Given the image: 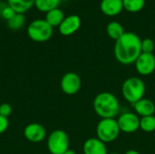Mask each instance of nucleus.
<instances>
[{
  "label": "nucleus",
  "instance_id": "obj_1",
  "mask_svg": "<svg viewBox=\"0 0 155 154\" xmlns=\"http://www.w3.org/2000/svg\"><path fill=\"white\" fill-rule=\"evenodd\" d=\"M142 40L138 34L133 32H125L114 44L115 59L122 64H134L142 54Z\"/></svg>",
  "mask_w": 155,
  "mask_h": 154
},
{
  "label": "nucleus",
  "instance_id": "obj_2",
  "mask_svg": "<svg viewBox=\"0 0 155 154\" xmlns=\"http://www.w3.org/2000/svg\"><path fill=\"white\" fill-rule=\"evenodd\" d=\"M94 110L101 119L115 118L120 111V103L117 97L109 92L98 93L94 100Z\"/></svg>",
  "mask_w": 155,
  "mask_h": 154
},
{
  "label": "nucleus",
  "instance_id": "obj_3",
  "mask_svg": "<svg viewBox=\"0 0 155 154\" xmlns=\"http://www.w3.org/2000/svg\"><path fill=\"white\" fill-rule=\"evenodd\" d=\"M145 93L144 82L136 76L127 78L122 85V94L130 103L134 104L143 98Z\"/></svg>",
  "mask_w": 155,
  "mask_h": 154
},
{
  "label": "nucleus",
  "instance_id": "obj_4",
  "mask_svg": "<svg viewBox=\"0 0 155 154\" xmlns=\"http://www.w3.org/2000/svg\"><path fill=\"white\" fill-rule=\"evenodd\" d=\"M120 128L115 118L101 119L96 126L97 138L104 143L114 142L120 135Z\"/></svg>",
  "mask_w": 155,
  "mask_h": 154
},
{
  "label": "nucleus",
  "instance_id": "obj_5",
  "mask_svg": "<svg viewBox=\"0 0 155 154\" xmlns=\"http://www.w3.org/2000/svg\"><path fill=\"white\" fill-rule=\"evenodd\" d=\"M54 34V27L51 26L45 19H35L32 21L27 27V35L37 43L48 41Z\"/></svg>",
  "mask_w": 155,
  "mask_h": 154
},
{
  "label": "nucleus",
  "instance_id": "obj_6",
  "mask_svg": "<svg viewBox=\"0 0 155 154\" xmlns=\"http://www.w3.org/2000/svg\"><path fill=\"white\" fill-rule=\"evenodd\" d=\"M69 137L63 130L53 131L47 138V149L51 154H64L69 149Z\"/></svg>",
  "mask_w": 155,
  "mask_h": 154
},
{
  "label": "nucleus",
  "instance_id": "obj_7",
  "mask_svg": "<svg viewBox=\"0 0 155 154\" xmlns=\"http://www.w3.org/2000/svg\"><path fill=\"white\" fill-rule=\"evenodd\" d=\"M117 123L120 131L124 133H134L140 129V117L134 113H124L121 114Z\"/></svg>",
  "mask_w": 155,
  "mask_h": 154
},
{
  "label": "nucleus",
  "instance_id": "obj_8",
  "mask_svg": "<svg viewBox=\"0 0 155 154\" xmlns=\"http://www.w3.org/2000/svg\"><path fill=\"white\" fill-rule=\"evenodd\" d=\"M81 78L80 76L74 72L66 73L61 79L60 86L62 91L67 95H74L81 88Z\"/></svg>",
  "mask_w": 155,
  "mask_h": 154
},
{
  "label": "nucleus",
  "instance_id": "obj_9",
  "mask_svg": "<svg viewBox=\"0 0 155 154\" xmlns=\"http://www.w3.org/2000/svg\"><path fill=\"white\" fill-rule=\"evenodd\" d=\"M134 65L141 75H150L155 71V55L153 54L142 53L136 59Z\"/></svg>",
  "mask_w": 155,
  "mask_h": 154
},
{
  "label": "nucleus",
  "instance_id": "obj_10",
  "mask_svg": "<svg viewBox=\"0 0 155 154\" xmlns=\"http://www.w3.org/2000/svg\"><path fill=\"white\" fill-rule=\"evenodd\" d=\"M81 26V18L77 15H71L63 20L58 26L60 34L64 36H69L76 33Z\"/></svg>",
  "mask_w": 155,
  "mask_h": 154
},
{
  "label": "nucleus",
  "instance_id": "obj_11",
  "mask_svg": "<svg viewBox=\"0 0 155 154\" xmlns=\"http://www.w3.org/2000/svg\"><path fill=\"white\" fill-rule=\"evenodd\" d=\"M25 138L31 143H40L46 136L45 128L37 123H33L25 126L24 130Z\"/></svg>",
  "mask_w": 155,
  "mask_h": 154
},
{
  "label": "nucleus",
  "instance_id": "obj_12",
  "mask_svg": "<svg viewBox=\"0 0 155 154\" xmlns=\"http://www.w3.org/2000/svg\"><path fill=\"white\" fill-rule=\"evenodd\" d=\"M84 154H107V148L105 143L98 138L87 139L83 146Z\"/></svg>",
  "mask_w": 155,
  "mask_h": 154
},
{
  "label": "nucleus",
  "instance_id": "obj_13",
  "mask_svg": "<svg viewBox=\"0 0 155 154\" xmlns=\"http://www.w3.org/2000/svg\"><path fill=\"white\" fill-rule=\"evenodd\" d=\"M100 9L102 13L107 16H115L124 9L123 0H102Z\"/></svg>",
  "mask_w": 155,
  "mask_h": 154
},
{
  "label": "nucleus",
  "instance_id": "obj_14",
  "mask_svg": "<svg viewBox=\"0 0 155 154\" xmlns=\"http://www.w3.org/2000/svg\"><path fill=\"white\" fill-rule=\"evenodd\" d=\"M133 106H134L137 115H139L141 117L153 115V113H155L154 103L150 99L143 98L140 101H138L137 103H135L134 104H133Z\"/></svg>",
  "mask_w": 155,
  "mask_h": 154
},
{
  "label": "nucleus",
  "instance_id": "obj_15",
  "mask_svg": "<svg viewBox=\"0 0 155 154\" xmlns=\"http://www.w3.org/2000/svg\"><path fill=\"white\" fill-rule=\"evenodd\" d=\"M35 0H7V5L16 13L25 14L35 5Z\"/></svg>",
  "mask_w": 155,
  "mask_h": 154
},
{
  "label": "nucleus",
  "instance_id": "obj_16",
  "mask_svg": "<svg viewBox=\"0 0 155 154\" xmlns=\"http://www.w3.org/2000/svg\"><path fill=\"white\" fill-rule=\"evenodd\" d=\"M64 19V12L59 8H54L45 14V21L53 27L59 26Z\"/></svg>",
  "mask_w": 155,
  "mask_h": 154
},
{
  "label": "nucleus",
  "instance_id": "obj_17",
  "mask_svg": "<svg viewBox=\"0 0 155 154\" xmlns=\"http://www.w3.org/2000/svg\"><path fill=\"white\" fill-rule=\"evenodd\" d=\"M106 33L111 39L116 41L125 33V31L124 26L119 22L112 21L106 26Z\"/></svg>",
  "mask_w": 155,
  "mask_h": 154
},
{
  "label": "nucleus",
  "instance_id": "obj_18",
  "mask_svg": "<svg viewBox=\"0 0 155 154\" xmlns=\"http://www.w3.org/2000/svg\"><path fill=\"white\" fill-rule=\"evenodd\" d=\"M61 0H35V5L39 11L47 13L54 8H57Z\"/></svg>",
  "mask_w": 155,
  "mask_h": 154
},
{
  "label": "nucleus",
  "instance_id": "obj_19",
  "mask_svg": "<svg viewBox=\"0 0 155 154\" xmlns=\"http://www.w3.org/2000/svg\"><path fill=\"white\" fill-rule=\"evenodd\" d=\"M124 9L130 13L140 12L145 5V0H123Z\"/></svg>",
  "mask_w": 155,
  "mask_h": 154
},
{
  "label": "nucleus",
  "instance_id": "obj_20",
  "mask_svg": "<svg viewBox=\"0 0 155 154\" xmlns=\"http://www.w3.org/2000/svg\"><path fill=\"white\" fill-rule=\"evenodd\" d=\"M140 129L145 133H153L155 131V116H144L140 118Z\"/></svg>",
  "mask_w": 155,
  "mask_h": 154
},
{
  "label": "nucleus",
  "instance_id": "obj_21",
  "mask_svg": "<svg viewBox=\"0 0 155 154\" xmlns=\"http://www.w3.org/2000/svg\"><path fill=\"white\" fill-rule=\"evenodd\" d=\"M25 23V19L23 14H15L10 20L7 21V26L11 30L21 29Z\"/></svg>",
  "mask_w": 155,
  "mask_h": 154
},
{
  "label": "nucleus",
  "instance_id": "obj_22",
  "mask_svg": "<svg viewBox=\"0 0 155 154\" xmlns=\"http://www.w3.org/2000/svg\"><path fill=\"white\" fill-rule=\"evenodd\" d=\"M141 48H142V53L153 54V51L155 49L154 41L151 38L143 39L142 43H141Z\"/></svg>",
  "mask_w": 155,
  "mask_h": 154
},
{
  "label": "nucleus",
  "instance_id": "obj_23",
  "mask_svg": "<svg viewBox=\"0 0 155 154\" xmlns=\"http://www.w3.org/2000/svg\"><path fill=\"white\" fill-rule=\"evenodd\" d=\"M16 13L6 4V5H5L1 9H0V15H1V16L4 18V19H5L6 21H8V20H10L15 15Z\"/></svg>",
  "mask_w": 155,
  "mask_h": 154
},
{
  "label": "nucleus",
  "instance_id": "obj_24",
  "mask_svg": "<svg viewBox=\"0 0 155 154\" xmlns=\"http://www.w3.org/2000/svg\"><path fill=\"white\" fill-rule=\"evenodd\" d=\"M12 106L9 104V103H4L2 104H0V115L1 116H4V117H8L11 115L12 113Z\"/></svg>",
  "mask_w": 155,
  "mask_h": 154
},
{
  "label": "nucleus",
  "instance_id": "obj_25",
  "mask_svg": "<svg viewBox=\"0 0 155 154\" xmlns=\"http://www.w3.org/2000/svg\"><path fill=\"white\" fill-rule=\"evenodd\" d=\"M9 126V121L6 117L0 115V134L6 132L7 128Z\"/></svg>",
  "mask_w": 155,
  "mask_h": 154
},
{
  "label": "nucleus",
  "instance_id": "obj_26",
  "mask_svg": "<svg viewBox=\"0 0 155 154\" xmlns=\"http://www.w3.org/2000/svg\"><path fill=\"white\" fill-rule=\"evenodd\" d=\"M124 154H141L140 152H138L137 151H135V150H129V151H127V152H125Z\"/></svg>",
  "mask_w": 155,
  "mask_h": 154
},
{
  "label": "nucleus",
  "instance_id": "obj_27",
  "mask_svg": "<svg viewBox=\"0 0 155 154\" xmlns=\"http://www.w3.org/2000/svg\"><path fill=\"white\" fill-rule=\"evenodd\" d=\"M64 154H76V152H74V151H73V150H70V149H68L65 152Z\"/></svg>",
  "mask_w": 155,
  "mask_h": 154
},
{
  "label": "nucleus",
  "instance_id": "obj_28",
  "mask_svg": "<svg viewBox=\"0 0 155 154\" xmlns=\"http://www.w3.org/2000/svg\"><path fill=\"white\" fill-rule=\"evenodd\" d=\"M107 154H119V153H117V152H111V153H107Z\"/></svg>",
  "mask_w": 155,
  "mask_h": 154
},
{
  "label": "nucleus",
  "instance_id": "obj_29",
  "mask_svg": "<svg viewBox=\"0 0 155 154\" xmlns=\"http://www.w3.org/2000/svg\"><path fill=\"white\" fill-rule=\"evenodd\" d=\"M61 1H69V0H61Z\"/></svg>",
  "mask_w": 155,
  "mask_h": 154
}]
</instances>
